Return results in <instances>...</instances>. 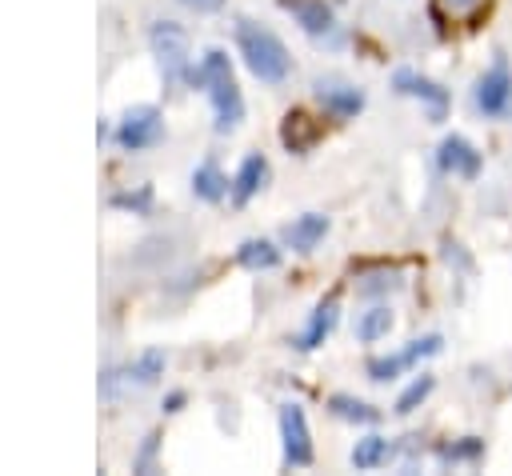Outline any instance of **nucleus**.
<instances>
[{
    "label": "nucleus",
    "instance_id": "obj_1",
    "mask_svg": "<svg viewBox=\"0 0 512 476\" xmlns=\"http://www.w3.org/2000/svg\"><path fill=\"white\" fill-rule=\"evenodd\" d=\"M196 88H204L208 104H212V128L224 136L232 128H240L244 120V92L236 84V72H232V60L224 48H204L200 64L192 68V80Z\"/></svg>",
    "mask_w": 512,
    "mask_h": 476
},
{
    "label": "nucleus",
    "instance_id": "obj_2",
    "mask_svg": "<svg viewBox=\"0 0 512 476\" xmlns=\"http://www.w3.org/2000/svg\"><path fill=\"white\" fill-rule=\"evenodd\" d=\"M232 36H236V52H240L244 68L260 84H284L292 76V52H288V44L272 28H264L260 20L240 16L232 24Z\"/></svg>",
    "mask_w": 512,
    "mask_h": 476
},
{
    "label": "nucleus",
    "instance_id": "obj_3",
    "mask_svg": "<svg viewBox=\"0 0 512 476\" xmlns=\"http://www.w3.org/2000/svg\"><path fill=\"white\" fill-rule=\"evenodd\" d=\"M148 48L164 72V80L176 88V84H188L192 80V52H188V32L184 24L176 20H152L148 24Z\"/></svg>",
    "mask_w": 512,
    "mask_h": 476
},
{
    "label": "nucleus",
    "instance_id": "obj_4",
    "mask_svg": "<svg viewBox=\"0 0 512 476\" xmlns=\"http://www.w3.org/2000/svg\"><path fill=\"white\" fill-rule=\"evenodd\" d=\"M472 108L484 120H508L512 116V64L504 52L492 56V64L472 84Z\"/></svg>",
    "mask_w": 512,
    "mask_h": 476
},
{
    "label": "nucleus",
    "instance_id": "obj_5",
    "mask_svg": "<svg viewBox=\"0 0 512 476\" xmlns=\"http://www.w3.org/2000/svg\"><path fill=\"white\" fill-rule=\"evenodd\" d=\"M164 368H168L164 348H148V352H140V356L128 360V364L104 368V372H100V396H104V400H116V396H124L128 388H148V384H156V380L164 376Z\"/></svg>",
    "mask_w": 512,
    "mask_h": 476
},
{
    "label": "nucleus",
    "instance_id": "obj_6",
    "mask_svg": "<svg viewBox=\"0 0 512 476\" xmlns=\"http://www.w3.org/2000/svg\"><path fill=\"white\" fill-rule=\"evenodd\" d=\"M440 348H444V336H440V332L416 336V340H408V348H400V352H388V356H368V360H364V376H368L372 384H392V380H400L404 372H412L420 360L436 356Z\"/></svg>",
    "mask_w": 512,
    "mask_h": 476
},
{
    "label": "nucleus",
    "instance_id": "obj_7",
    "mask_svg": "<svg viewBox=\"0 0 512 476\" xmlns=\"http://www.w3.org/2000/svg\"><path fill=\"white\" fill-rule=\"evenodd\" d=\"M112 140H116L120 152H148V148H156L164 140V112L156 104H132L120 116Z\"/></svg>",
    "mask_w": 512,
    "mask_h": 476
},
{
    "label": "nucleus",
    "instance_id": "obj_8",
    "mask_svg": "<svg viewBox=\"0 0 512 476\" xmlns=\"http://www.w3.org/2000/svg\"><path fill=\"white\" fill-rule=\"evenodd\" d=\"M276 424H280V452H284V468H308L316 460V448H312V428H308V416L296 400L280 404L276 412Z\"/></svg>",
    "mask_w": 512,
    "mask_h": 476
},
{
    "label": "nucleus",
    "instance_id": "obj_9",
    "mask_svg": "<svg viewBox=\"0 0 512 476\" xmlns=\"http://www.w3.org/2000/svg\"><path fill=\"white\" fill-rule=\"evenodd\" d=\"M392 92L420 100L432 124H440V120L448 116V108H452V92H448L440 80H432V76H424V72H416V68H396V72H392Z\"/></svg>",
    "mask_w": 512,
    "mask_h": 476
},
{
    "label": "nucleus",
    "instance_id": "obj_10",
    "mask_svg": "<svg viewBox=\"0 0 512 476\" xmlns=\"http://www.w3.org/2000/svg\"><path fill=\"white\" fill-rule=\"evenodd\" d=\"M312 92H316L320 108H324L332 120H356V116L364 112V104H368L364 88H356V84L344 80V76H316Z\"/></svg>",
    "mask_w": 512,
    "mask_h": 476
},
{
    "label": "nucleus",
    "instance_id": "obj_11",
    "mask_svg": "<svg viewBox=\"0 0 512 476\" xmlns=\"http://www.w3.org/2000/svg\"><path fill=\"white\" fill-rule=\"evenodd\" d=\"M436 168H440L444 176H456V180H476L480 168H484V156H480V148H476L468 136L448 132V136L436 144Z\"/></svg>",
    "mask_w": 512,
    "mask_h": 476
},
{
    "label": "nucleus",
    "instance_id": "obj_12",
    "mask_svg": "<svg viewBox=\"0 0 512 476\" xmlns=\"http://www.w3.org/2000/svg\"><path fill=\"white\" fill-rule=\"evenodd\" d=\"M336 320H340V300H336V292L332 296H324L312 312H308V320H304V328L288 340L296 352H316L328 336H332V328H336Z\"/></svg>",
    "mask_w": 512,
    "mask_h": 476
},
{
    "label": "nucleus",
    "instance_id": "obj_13",
    "mask_svg": "<svg viewBox=\"0 0 512 476\" xmlns=\"http://www.w3.org/2000/svg\"><path fill=\"white\" fill-rule=\"evenodd\" d=\"M296 24H300V32H308L312 40H324V36H332L336 32V12H332V4L328 0H276Z\"/></svg>",
    "mask_w": 512,
    "mask_h": 476
},
{
    "label": "nucleus",
    "instance_id": "obj_14",
    "mask_svg": "<svg viewBox=\"0 0 512 476\" xmlns=\"http://www.w3.org/2000/svg\"><path fill=\"white\" fill-rule=\"evenodd\" d=\"M328 228H332V220L324 212H300L292 224L280 228V244L292 252H312L328 236Z\"/></svg>",
    "mask_w": 512,
    "mask_h": 476
},
{
    "label": "nucleus",
    "instance_id": "obj_15",
    "mask_svg": "<svg viewBox=\"0 0 512 476\" xmlns=\"http://www.w3.org/2000/svg\"><path fill=\"white\" fill-rule=\"evenodd\" d=\"M272 168H268V156L264 152H248L232 176V204H248L256 192H264Z\"/></svg>",
    "mask_w": 512,
    "mask_h": 476
},
{
    "label": "nucleus",
    "instance_id": "obj_16",
    "mask_svg": "<svg viewBox=\"0 0 512 476\" xmlns=\"http://www.w3.org/2000/svg\"><path fill=\"white\" fill-rule=\"evenodd\" d=\"M188 184H192V196H196V200H204V204H220L224 196H232V180L224 176V168H220L212 156H208V160H200V164L192 168Z\"/></svg>",
    "mask_w": 512,
    "mask_h": 476
},
{
    "label": "nucleus",
    "instance_id": "obj_17",
    "mask_svg": "<svg viewBox=\"0 0 512 476\" xmlns=\"http://www.w3.org/2000/svg\"><path fill=\"white\" fill-rule=\"evenodd\" d=\"M232 260H236L244 272H272V268H280L284 248L272 244V240H264V236H248V240L236 244V256H232Z\"/></svg>",
    "mask_w": 512,
    "mask_h": 476
},
{
    "label": "nucleus",
    "instance_id": "obj_18",
    "mask_svg": "<svg viewBox=\"0 0 512 476\" xmlns=\"http://www.w3.org/2000/svg\"><path fill=\"white\" fill-rule=\"evenodd\" d=\"M320 136H324L320 120H312L308 112H288L284 124H280V140H284V148L296 152V156H304Z\"/></svg>",
    "mask_w": 512,
    "mask_h": 476
},
{
    "label": "nucleus",
    "instance_id": "obj_19",
    "mask_svg": "<svg viewBox=\"0 0 512 476\" xmlns=\"http://www.w3.org/2000/svg\"><path fill=\"white\" fill-rule=\"evenodd\" d=\"M392 452H396V444H392L388 436H380V432H368V436H360V440L352 444V452H348V464H352L356 472H372V468H384V464L392 460Z\"/></svg>",
    "mask_w": 512,
    "mask_h": 476
},
{
    "label": "nucleus",
    "instance_id": "obj_20",
    "mask_svg": "<svg viewBox=\"0 0 512 476\" xmlns=\"http://www.w3.org/2000/svg\"><path fill=\"white\" fill-rule=\"evenodd\" d=\"M328 412L336 420H348V424H380V416H384V408H376V404H368L360 396H348V392H332L328 396Z\"/></svg>",
    "mask_w": 512,
    "mask_h": 476
},
{
    "label": "nucleus",
    "instance_id": "obj_21",
    "mask_svg": "<svg viewBox=\"0 0 512 476\" xmlns=\"http://www.w3.org/2000/svg\"><path fill=\"white\" fill-rule=\"evenodd\" d=\"M392 324H396L392 308H388V304H372V308H364V312L356 316L352 336H356L360 344H376V340H384V336L392 332Z\"/></svg>",
    "mask_w": 512,
    "mask_h": 476
},
{
    "label": "nucleus",
    "instance_id": "obj_22",
    "mask_svg": "<svg viewBox=\"0 0 512 476\" xmlns=\"http://www.w3.org/2000/svg\"><path fill=\"white\" fill-rule=\"evenodd\" d=\"M432 388H436V376L432 372H420V376H412L408 384H404V392L396 396V404H392V412L396 416H412L428 396H432Z\"/></svg>",
    "mask_w": 512,
    "mask_h": 476
},
{
    "label": "nucleus",
    "instance_id": "obj_23",
    "mask_svg": "<svg viewBox=\"0 0 512 476\" xmlns=\"http://www.w3.org/2000/svg\"><path fill=\"white\" fill-rule=\"evenodd\" d=\"M484 456V440L480 436H460V440H452V444H436V460L440 464H472V460H480Z\"/></svg>",
    "mask_w": 512,
    "mask_h": 476
},
{
    "label": "nucleus",
    "instance_id": "obj_24",
    "mask_svg": "<svg viewBox=\"0 0 512 476\" xmlns=\"http://www.w3.org/2000/svg\"><path fill=\"white\" fill-rule=\"evenodd\" d=\"M108 204H112V208H124V212H136V216H148V212H152V188L140 184L136 192H112Z\"/></svg>",
    "mask_w": 512,
    "mask_h": 476
},
{
    "label": "nucleus",
    "instance_id": "obj_25",
    "mask_svg": "<svg viewBox=\"0 0 512 476\" xmlns=\"http://www.w3.org/2000/svg\"><path fill=\"white\" fill-rule=\"evenodd\" d=\"M156 448H160V432H148L140 440V452L132 456V472H156Z\"/></svg>",
    "mask_w": 512,
    "mask_h": 476
},
{
    "label": "nucleus",
    "instance_id": "obj_26",
    "mask_svg": "<svg viewBox=\"0 0 512 476\" xmlns=\"http://www.w3.org/2000/svg\"><path fill=\"white\" fill-rule=\"evenodd\" d=\"M176 4H184V8L196 12V16H208V12H220V8H224V0H176Z\"/></svg>",
    "mask_w": 512,
    "mask_h": 476
},
{
    "label": "nucleus",
    "instance_id": "obj_27",
    "mask_svg": "<svg viewBox=\"0 0 512 476\" xmlns=\"http://www.w3.org/2000/svg\"><path fill=\"white\" fill-rule=\"evenodd\" d=\"M184 400H188V396H184L180 388H176V392H168V396H164V412H168V416H172V412H180V408H184Z\"/></svg>",
    "mask_w": 512,
    "mask_h": 476
},
{
    "label": "nucleus",
    "instance_id": "obj_28",
    "mask_svg": "<svg viewBox=\"0 0 512 476\" xmlns=\"http://www.w3.org/2000/svg\"><path fill=\"white\" fill-rule=\"evenodd\" d=\"M448 4H452V8H456V12H460V8H472V4H476V0H448Z\"/></svg>",
    "mask_w": 512,
    "mask_h": 476
}]
</instances>
